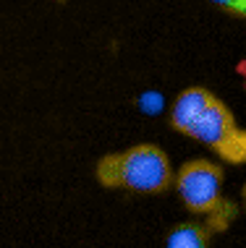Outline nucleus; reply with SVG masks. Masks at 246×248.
<instances>
[{
	"instance_id": "39448f33",
	"label": "nucleus",
	"mask_w": 246,
	"mask_h": 248,
	"mask_svg": "<svg viewBox=\"0 0 246 248\" xmlns=\"http://www.w3.org/2000/svg\"><path fill=\"white\" fill-rule=\"evenodd\" d=\"M139 107H142L147 115H157V112L163 110V97H160V92H144V94L139 97Z\"/></svg>"
},
{
	"instance_id": "423d86ee",
	"label": "nucleus",
	"mask_w": 246,
	"mask_h": 248,
	"mask_svg": "<svg viewBox=\"0 0 246 248\" xmlns=\"http://www.w3.org/2000/svg\"><path fill=\"white\" fill-rule=\"evenodd\" d=\"M210 3L236 18H246V0H210Z\"/></svg>"
},
{
	"instance_id": "0eeeda50",
	"label": "nucleus",
	"mask_w": 246,
	"mask_h": 248,
	"mask_svg": "<svg viewBox=\"0 0 246 248\" xmlns=\"http://www.w3.org/2000/svg\"><path fill=\"white\" fill-rule=\"evenodd\" d=\"M236 71H238V76L244 78V89H246V60H241V63L236 65Z\"/></svg>"
},
{
	"instance_id": "f257e3e1",
	"label": "nucleus",
	"mask_w": 246,
	"mask_h": 248,
	"mask_svg": "<svg viewBox=\"0 0 246 248\" xmlns=\"http://www.w3.org/2000/svg\"><path fill=\"white\" fill-rule=\"evenodd\" d=\"M170 125L212 149L223 162L246 165V128L238 125L230 107L204 86L178 92L170 105Z\"/></svg>"
},
{
	"instance_id": "6e6552de",
	"label": "nucleus",
	"mask_w": 246,
	"mask_h": 248,
	"mask_svg": "<svg viewBox=\"0 0 246 248\" xmlns=\"http://www.w3.org/2000/svg\"><path fill=\"white\" fill-rule=\"evenodd\" d=\"M241 199H244V209H246V183H244V191H241Z\"/></svg>"
},
{
	"instance_id": "7ed1b4c3",
	"label": "nucleus",
	"mask_w": 246,
	"mask_h": 248,
	"mask_svg": "<svg viewBox=\"0 0 246 248\" xmlns=\"http://www.w3.org/2000/svg\"><path fill=\"white\" fill-rule=\"evenodd\" d=\"M223 183H225L223 165L212 162L207 157H197L183 162L176 170V180H173L181 204L191 214H202L204 219L225 204Z\"/></svg>"
},
{
	"instance_id": "20e7f679",
	"label": "nucleus",
	"mask_w": 246,
	"mask_h": 248,
	"mask_svg": "<svg viewBox=\"0 0 246 248\" xmlns=\"http://www.w3.org/2000/svg\"><path fill=\"white\" fill-rule=\"evenodd\" d=\"M212 230L204 222L189 219V222H178L170 227L165 235V248H210Z\"/></svg>"
},
{
	"instance_id": "f03ea898",
	"label": "nucleus",
	"mask_w": 246,
	"mask_h": 248,
	"mask_svg": "<svg viewBox=\"0 0 246 248\" xmlns=\"http://www.w3.org/2000/svg\"><path fill=\"white\" fill-rule=\"evenodd\" d=\"M95 178L102 188H126L144 196L165 193L176 180L170 159L157 144H134L123 152L102 154L95 167Z\"/></svg>"
}]
</instances>
